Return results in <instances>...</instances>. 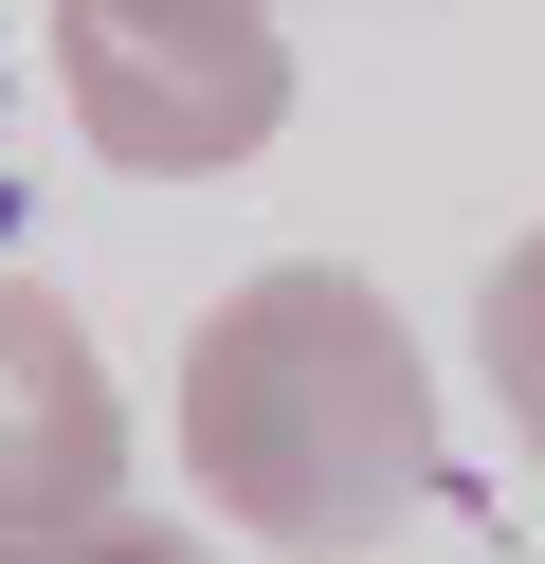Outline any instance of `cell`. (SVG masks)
Wrapping results in <instances>:
<instances>
[{
  "mask_svg": "<svg viewBox=\"0 0 545 564\" xmlns=\"http://www.w3.org/2000/svg\"><path fill=\"white\" fill-rule=\"evenodd\" d=\"M182 474L237 546L346 564L436 491V365L346 256L237 273L182 328Z\"/></svg>",
  "mask_w": 545,
  "mask_h": 564,
  "instance_id": "1",
  "label": "cell"
},
{
  "mask_svg": "<svg viewBox=\"0 0 545 564\" xmlns=\"http://www.w3.org/2000/svg\"><path fill=\"white\" fill-rule=\"evenodd\" d=\"M55 91L91 128V164L128 183H218L291 128V37L273 0H55Z\"/></svg>",
  "mask_w": 545,
  "mask_h": 564,
  "instance_id": "2",
  "label": "cell"
},
{
  "mask_svg": "<svg viewBox=\"0 0 545 564\" xmlns=\"http://www.w3.org/2000/svg\"><path fill=\"white\" fill-rule=\"evenodd\" d=\"M472 382H491V419H509V455L545 474V219L509 237L491 273H472Z\"/></svg>",
  "mask_w": 545,
  "mask_h": 564,
  "instance_id": "4",
  "label": "cell"
},
{
  "mask_svg": "<svg viewBox=\"0 0 545 564\" xmlns=\"http://www.w3.org/2000/svg\"><path fill=\"white\" fill-rule=\"evenodd\" d=\"M91 510H128L109 346L73 328L36 273H0V528H91Z\"/></svg>",
  "mask_w": 545,
  "mask_h": 564,
  "instance_id": "3",
  "label": "cell"
},
{
  "mask_svg": "<svg viewBox=\"0 0 545 564\" xmlns=\"http://www.w3.org/2000/svg\"><path fill=\"white\" fill-rule=\"evenodd\" d=\"M0 564H218V546L164 510H91V528H0Z\"/></svg>",
  "mask_w": 545,
  "mask_h": 564,
  "instance_id": "5",
  "label": "cell"
}]
</instances>
